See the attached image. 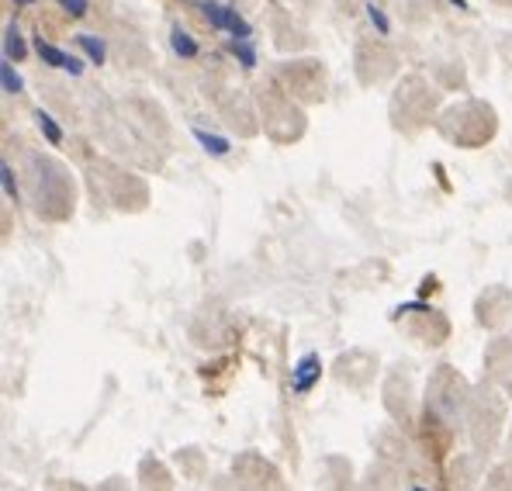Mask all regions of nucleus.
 <instances>
[{
	"instance_id": "f257e3e1",
	"label": "nucleus",
	"mask_w": 512,
	"mask_h": 491,
	"mask_svg": "<svg viewBox=\"0 0 512 491\" xmlns=\"http://www.w3.org/2000/svg\"><path fill=\"white\" fill-rule=\"evenodd\" d=\"M25 184H28V201H32V208L42 218L59 222V218L73 215V201H77L73 173L59 160H52V156H28Z\"/></svg>"
},
{
	"instance_id": "f03ea898",
	"label": "nucleus",
	"mask_w": 512,
	"mask_h": 491,
	"mask_svg": "<svg viewBox=\"0 0 512 491\" xmlns=\"http://www.w3.org/2000/svg\"><path fill=\"white\" fill-rule=\"evenodd\" d=\"M464 405H468V384L464 377H457L450 367H440V374L433 377L426 391V409L443 422V426H454L461 419Z\"/></svg>"
},
{
	"instance_id": "7ed1b4c3",
	"label": "nucleus",
	"mask_w": 512,
	"mask_h": 491,
	"mask_svg": "<svg viewBox=\"0 0 512 491\" xmlns=\"http://www.w3.org/2000/svg\"><path fill=\"white\" fill-rule=\"evenodd\" d=\"M198 11H201V18H205L208 25L218 28V32H229L232 39H250V35H253L250 21H246L236 7L218 4V0H205V4H198Z\"/></svg>"
},
{
	"instance_id": "20e7f679",
	"label": "nucleus",
	"mask_w": 512,
	"mask_h": 491,
	"mask_svg": "<svg viewBox=\"0 0 512 491\" xmlns=\"http://www.w3.org/2000/svg\"><path fill=\"white\" fill-rule=\"evenodd\" d=\"M35 52H39V59L45 66H52V70H63V73H70V77H80V73H84V63H80L77 56H70V52H63L59 45L35 39Z\"/></svg>"
},
{
	"instance_id": "39448f33",
	"label": "nucleus",
	"mask_w": 512,
	"mask_h": 491,
	"mask_svg": "<svg viewBox=\"0 0 512 491\" xmlns=\"http://www.w3.org/2000/svg\"><path fill=\"white\" fill-rule=\"evenodd\" d=\"M319 377H322L319 353H305L295 364V370H291V388H295V395H308V391L319 384Z\"/></svg>"
},
{
	"instance_id": "423d86ee",
	"label": "nucleus",
	"mask_w": 512,
	"mask_h": 491,
	"mask_svg": "<svg viewBox=\"0 0 512 491\" xmlns=\"http://www.w3.org/2000/svg\"><path fill=\"white\" fill-rule=\"evenodd\" d=\"M170 49L177 52L180 59H194L201 52V45L194 42V35L187 32V28H180V25H173L170 28Z\"/></svg>"
},
{
	"instance_id": "0eeeda50",
	"label": "nucleus",
	"mask_w": 512,
	"mask_h": 491,
	"mask_svg": "<svg viewBox=\"0 0 512 491\" xmlns=\"http://www.w3.org/2000/svg\"><path fill=\"white\" fill-rule=\"evenodd\" d=\"M35 125H39V132L49 139V146H63V128L56 125V118L49 115V111H35Z\"/></svg>"
},
{
	"instance_id": "6e6552de",
	"label": "nucleus",
	"mask_w": 512,
	"mask_h": 491,
	"mask_svg": "<svg viewBox=\"0 0 512 491\" xmlns=\"http://www.w3.org/2000/svg\"><path fill=\"white\" fill-rule=\"evenodd\" d=\"M4 56L7 59H25V39H21V32H18V25H7L4 28Z\"/></svg>"
},
{
	"instance_id": "1a4fd4ad",
	"label": "nucleus",
	"mask_w": 512,
	"mask_h": 491,
	"mask_svg": "<svg viewBox=\"0 0 512 491\" xmlns=\"http://www.w3.org/2000/svg\"><path fill=\"white\" fill-rule=\"evenodd\" d=\"M77 45L87 52V59H90L94 66H101V63H104V56H108V49H104V39H97V35H87V32H84V35H77Z\"/></svg>"
},
{
	"instance_id": "9d476101",
	"label": "nucleus",
	"mask_w": 512,
	"mask_h": 491,
	"mask_svg": "<svg viewBox=\"0 0 512 491\" xmlns=\"http://www.w3.org/2000/svg\"><path fill=\"white\" fill-rule=\"evenodd\" d=\"M229 52L239 59V63L246 66V70H253V66H256V49H253V39H229Z\"/></svg>"
},
{
	"instance_id": "9b49d317",
	"label": "nucleus",
	"mask_w": 512,
	"mask_h": 491,
	"mask_svg": "<svg viewBox=\"0 0 512 491\" xmlns=\"http://www.w3.org/2000/svg\"><path fill=\"white\" fill-rule=\"evenodd\" d=\"M191 132H194V139L205 146V153H212V156H225V153H229V142L218 139V135H208L205 128H191Z\"/></svg>"
},
{
	"instance_id": "f8f14e48",
	"label": "nucleus",
	"mask_w": 512,
	"mask_h": 491,
	"mask_svg": "<svg viewBox=\"0 0 512 491\" xmlns=\"http://www.w3.org/2000/svg\"><path fill=\"white\" fill-rule=\"evenodd\" d=\"M0 83H4V94H21L25 90V83H21V77L14 73V66H11V59L4 56V63H0Z\"/></svg>"
},
{
	"instance_id": "ddd939ff",
	"label": "nucleus",
	"mask_w": 512,
	"mask_h": 491,
	"mask_svg": "<svg viewBox=\"0 0 512 491\" xmlns=\"http://www.w3.org/2000/svg\"><path fill=\"white\" fill-rule=\"evenodd\" d=\"M367 21H371L374 28H378V35L384 39V35H391V21L384 18V11L378 4H367Z\"/></svg>"
},
{
	"instance_id": "4468645a",
	"label": "nucleus",
	"mask_w": 512,
	"mask_h": 491,
	"mask_svg": "<svg viewBox=\"0 0 512 491\" xmlns=\"http://www.w3.org/2000/svg\"><path fill=\"white\" fill-rule=\"evenodd\" d=\"M0 177H4V194L11 201H18V180H14V170H11V163H0Z\"/></svg>"
},
{
	"instance_id": "2eb2a0df",
	"label": "nucleus",
	"mask_w": 512,
	"mask_h": 491,
	"mask_svg": "<svg viewBox=\"0 0 512 491\" xmlns=\"http://www.w3.org/2000/svg\"><path fill=\"white\" fill-rule=\"evenodd\" d=\"M59 7H63L66 14H73V18H84L90 11V0H56Z\"/></svg>"
},
{
	"instance_id": "dca6fc26",
	"label": "nucleus",
	"mask_w": 512,
	"mask_h": 491,
	"mask_svg": "<svg viewBox=\"0 0 512 491\" xmlns=\"http://www.w3.org/2000/svg\"><path fill=\"white\" fill-rule=\"evenodd\" d=\"M14 4H18V7H32L35 0H14Z\"/></svg>"
},
{
	"instance_id": "f3484780",
	"label": "nucleus",
	"mask_w": 512,
	"mask_h": 491,
	"mask_svg": "<svg viewBox=\"0 0 512 491\" xmlns=\"http://www.w3.org/2000/svg\"><path fill=\"white\" fill-rule=\"evenodd\" d=\"M450 4H457L461 11H468V4H464V0H450Z\"/></svg>"
}]
</instances>
